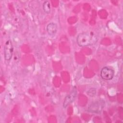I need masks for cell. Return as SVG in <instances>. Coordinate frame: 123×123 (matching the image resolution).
Segmentation results:
<instances>
[{
  "mask_svg": "<svg viewBox=\"0 0 123 123\" xmlns=\"http://www.w3.org/2000/svg\"><path fill=\"white\" fill-rule=\"evenodd\" d=\"M77 89L75 87H74L72 91L70 93V94H69L67 96L65 97L63 103V108H66L69 105L74 102L77 96Z\"/></svg>",
  "mask_w": 123,
  "mask_h": 123,
  "instance_id": "5b68a950",
  "label": "cell"
},
{
  "mask_svg": "<svg viewBox=\"0 0 123 123\" xmlns=\"http://www.w3.org/2000/svg\"><path fill=\"white\" fill-rule=\"evenodd\" d=\"M42 7L45 13H49L50 12V11H51L50 5L49 2L48 0H46L44 2Z\"/></svg>",
  "mask_w": 123,
  "mask_h": 123,
  "instance_id": "52a82bcc",
  "label": "cell"
},
{
  "mask_svg": "<svg viewBox=\"0 0 123 123\" xmlns=\"http://www.w3.org/2000/svg\"><path fill=\"white\" fill-rule=\"evenodd\" d=\"M105 105V102L103 100H98L92 103L87 108V111L89 112L99 113L103 110Z\"/></svg>",
  "mask_w": 123,
  "mask_h": 123,
  "instance_id": "7a4b0ae2",
  "label": "cell"
},
{
  "mask_svg": "<svg viewBox=\"0 0 123 123\" xmlns=\"http://www.w3.org/2000/svg\"><path fill=\"white\" fill-rule=\"evenodd\" d=\"M87 95H89L90 97H94L95 95H96V90L95 88H90L87 92Z\"/></svg>",
  "mask_w": 123,
  "mask_h": 123,
  "instance_id": "ba28073f",
  "label": "cell"
},
{
  "mask_svg": "<svg viewBox=\"0 0 123 123\" xmlns=\"http://www.w3.org/2000/svg\"><path fill=\"white\" fill-rule=\"evenodd\" d=\"M114 75V71L108 67H104L100 71L101 77L105 80L112 79Z\"/></svg>",
  "mask_w": 123,
  "mask_h": 123,
  "instance_id": "277c9868",
  "label": "cell"
},
{
  "mask_svg": "<svg viewBox=\"0 0 123 123\" xmlns=\"http://www.w3.org/2000/svg\"><path fill=\"white\" fill-rule=\"evenodd\" d=\"M13 51V48L12 43L10 40H7L4 46V58L7 61L11 59Z\"/></svg>",
  "mask_w": 123,
  "mask_h": 123,
  "instance_id": "3957f363",
  "label": "cell"
},
{
  "mask_svg": "<svg viewBox=\"0 0 123 123\" xmlns=\"http://www.w3.org/2000/svg\"><path fill=\"white\" fill-rule=\"evenodd\" d=\"M46 30L49 36L53 37L57 32V25L54 23H49L47 26Z\"/></svg>",
  "mask_w": 123,
  "mask_h": 123,
  "instance_id": "8992f818",
  "label": "cell"
},
{
  "mask_svg": "<svg viewBox=\"0 0 123 123\" xmlns=\"http://www.w3.org/2000/svg\"><path fill=\"white\" fill-rule=\"evenodd\" d=\"M76 40L79 46L86 47L95 43L96 38L90 33L83 32L77 36Z\"/></svg>",
  "mask_w": 123,
  "mask_h": 123,
  "instance_id": "6da1fadb",
  "label": "cell"
}]
</instances>
